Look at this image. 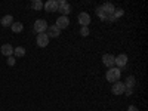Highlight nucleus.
<instances>
[{
    "label": "nucleus",
    "instance_id": "f257e3e1",
    "mask_svg": "<svg viewBox=\"0 0 148 111\" xmlns=\"http://www.w3.org/2000/svg\"><path fill=\"white\" fill-rule=\"evenodd\" d=\"M114 10H116V8L111 3H104L101 8L96 9V14L104 21H114Z\"/></svg>",
    "mask_w": 148,
    "mask_h": 111
},
{
    "label": "nucleus",
    "instance_id": "f03ea898",
    "mask_svg": "<svg viewBox=\"0 0 148 111\" xmlns=\"http://www.w3.org/2000/svg\"><path fill=\"white\" fill-rule=\"evenodd\" d=\"M120 76H121V70L120 68H114V67H111V68H108V71H107V74H105V79L108 80V82H111V83H116V82H119L120 80Z\"/></svg>",
    "mask_w": 148,
    "mask_h": 111
},
{
    "label": "nucleus",
    "instance_id": "7ed1b4c3",
    "mask_svg": "<svg viewBox=\"0 0 148 111\" xmlns=\"http://www.w3.org/2000/svg\"><path fill=\"white\" fill-rule=\"evenodd\" d=\"M56 5H58V12H61L62 16H67L70 12H71V6L65 2V0H58Z\"/></svg>",
    "mask_w": 148,
    "mask_h": 111
},
{
    "label": "nucleus",
    "instance_id": "20e7f679",
    "mask_svg": "<svg viewBox=\"0 0 148 111\" xmlns=\"http://www.w3.org/2000/svg\"><path fill=\"white\" fill-rule=\"evenodd\" d=\"M47 30V22L45 21V19H37L36 22H34V31L37 33V34H42V33H45Z\"/></svg>",
    "mask_w": 148,
    "mask_h": 111
},
{
    "label": "nucleus",
    "instance_id": "39448f33",
    "mask_svg": "<svg viewBox=\"0 0 148 111\" xmlns=\"http://www.w3.org/2000/svg\"><path fill=\"white\" fill-rule=\"evenodd\" d=\"M114 65H117V68L126 67V65H127V55L120 53L119 56H116V59H114Z\"/></svg>",
    "mask_w": 148,
    "mask_h": 111
},
{
    "label": "nucleus",
    "instance_id": "423d86ee",
    "mask_svg": "<svg viewBox=\"0 0 148 111\" xmlns=\"http://www.w3.org/2000/svg\"><path fill=\"white\" fill-rule=\"evenodd\" d=\"M125 83H121L120 80L119 82H116V83H113V88H111V92H113L114 95H123L125 93Z\"/></svg>",
    "mask_w": 148,
    "mask_h": 111
},
{
    "label": "nucleus",
    "instance_id": "0eeeda50",
    "mask_svg": "<svg viewBox=\"0 0 148 111\" xmlns=\"http://www.w3.org/2000/svg\"><path fill=\"white\" fill-rule=\"evenodd\" d=\"M77 21H79V24H82V27H88L90 24V15L88 12H82L77 18Z\"/></svg>",
    "mask_w": 148,
    "mask_h": 111
},
{
    "label": "nucleus",
    "instance_id": "6e6552de",
    "mask_svg": "<svg viewBox=\"0 0 148 111\" xmlns=\"http://www.w3.org/2000/svg\"><path fill=\"white\" fill-rule=\"evenodd\" d=\"M55 25H56L59 30L67 28V27L70 25V19H68V16H62V15H61V16L56 19V24H55Z\"/></svg>",
    "mask_w": 148,
    "mask_h": 111
},
{
    "label": "nucleus",
    "instance_id": "1a4fd4ad",
    "mask_svg": "<svg viewBox=\"0 0 148 111\" xmlns=\"http://www.w3.org/2000/svg\"><path fill=\"white\" fill-rule=\"evenodd\" d=\"M36 43H37V46H39V47H46L49 45V37L46 36V33H42V34L37 36Z\"/></svg>",
    "mask_w": 148,
    "mask_h": 111
},
{
    "label": "nucleus",
    "instance_id": "9d476101",
    "mask_svg": "<svg viewBox=\"0 0 148 111\" xmlns=\"http://www.w3.org/2000/svg\"><path fill=\"white\" fill-rule=\"evenodd\" d=\"M0 52H2V55H5V56H12L14 55V46H12L10 43H5L2 47H0Z\"/></svg>",
    "mask_w": 148,
    "mask_h": 111
},
{
    "label": "nucleus",
    "instance_id": "9b49d317",
    "mask_svg": "<svg viewBox=\"0 0 148 111\" xmlns=\"http://www.w3.org/2000/svg\"><path fill=\"white\" fill-rule=\"evenodd\" d=\"M114 59H116V56H113L111 53H105L102 56V62H104L105 67L111 68V67H114Z\"/></svg>",
    "mask_w": 148,
    "mask_h": 111
},
{
    "label": "nucleus",
    "instance_id": "f8f14e48",
    "mask_svg": "<svg viewBox=\"0 0 148 111\" xmlns=\"http://www.w3.org/2000/svg\"><path fill=\"white\" fill-rule=\"evenodd\" d=\"M43 8L46 9V12H56L58 10L56 0H47V2L43 5Z\"/></svg>",
    "mask_w": 148,
    "mask_h": 111
},
{
    "label": "nucleus",
    "instance_id": "ddd939ff",
    "mask_svg": "<svg viewBox=\"0 0 148 111\" xmlns=\"http://www.w3.org/2000/svg\"><path fill=\"white\" fill-rule=\"evenodd\" d=\"M47 33H46V36L51 39V37H58L59 34H61V30L56 27V25H51V27H47V30H46Z\"/></svg>",
    "mask_w": 148,
    "mask_h": 111
},
{
    "label": "nucleus",
    "instance_id": "4468645a",
    "mask_svg": "<svg viewBox=\"0 0 148 111\" xmlns=\"http://www.w3.org/2000/svg\"><path fill=\"white\" fill-rule=\"evenodd\" d=\"M0 24H2L3 27H10L12 24H14V16L12 15H5L2 18V21H0Z\"/></svg>",
    "mask_w": 148,
    "mask_h": 111
},
{
    "label": "nucleus",
    "instance_id": "2eb2a0df",
    "mask_svg": "<svg viewBox=\"0 0 148 111\" xmlns=\"http://www.w3.org/2000/svg\"><path fill=\"white\" fill-rule=\"evenodd\" d=\"M135 77L133 76H129L127 79H126V82H125V88L126 89H133V86H135Z\"/></svg>",
    "mask_w": 148,
    "mask_h": 111
},
{
    "label": "nucleus",
    "instance_id": "dca6fc26",
    "mask_svg": "<svg viewBox=\"0 0 148 111\" xmlns=\"http://www.w3.org/2000/svg\"><path fill=\"white\" fill-rule=\"evenodd\" d=\"M14 55H15V58L16 56H24L25 55V47H22V46L14 47Z\"/></svg>",
    "mask_w": 148,
    "mask_h": 111
},
{
    "label": "nucleus",
    "instance_id": "f3484780",
    "mask_svg": "<svg viewBox=\"0 0 148 111\" xmlns=\"http://www.w3.org/2000/svg\"><path fill=\"white\" fill-rule=\"evenodd\" d=\"M10 28H12V31H14V33H21L24 30V25H22L21 22H14L10 25Z\"/></svg>",
    "mask_w": 148,
    "mask_h": 111
},
{
    "label": "nucleus",
    "instance_id": "a211bd4d",
    "mask_svg": "<svg viewBox=\"0 0 148 111\" xmlns=\"http://www.w3.org/2000/svg\"><path fill=\"white\" fill-rule=\"evenodd\" d=\"M31 8L36 9V10H42L43 9V2H42V0H33V2H31Z\"/></svg>",
    "mask_w": 148,
    "mask_h": 111
},
{
    "label": "nucleus",
    "instance_id": "6ab92c4d",
    "mask_svg": "<svg viewBox=\"0 0 148 111\" xmlns=\"http://www.w3.org/2000/svg\"><path fill=\"white\" fill-rule=\"evenodd\" d=\"M6 62H8V65H9V67H14V65H15V62H16V58H15L14 55H12V56H8Z\"/></svg>",
    "mask_w": 148,
    "mask_h": 111
},
{
    "label": "nucleus",
    "instance_id": "aec40b11",
    "mask_svg": "<svg viewBox=\"0 0 148 111\" xmlns=\"http://www.w3.org/2000/svg\"><path fill=\"white\" fill-rule=\"evenodd\" d=\"M80 34H82L83 37L89 36V27H82V28H80Z\"/></svg>",
    "mask_w": 148,
    "mask_h": 111
},
{
    "label": "nucleus",
    "instance_id": "412c9836",
    "mask_svg": "<svg viewBox=\"0 0 148 111\" xmlns=\"http://www.w3.org/2000/svg\"><path fill=\"white\" fill-rule=\"evenodd\" d=\"M121 15H123V9H116V10H114V19L120 18Z\"/></svg>",
    "mask_w": 148,
    "mask_h": 111
},
{
    "label": "nucleus",
    "instance_id": "4be33fe9",
    "mask_svg": "<svg viewBox=\"0 0 148 111\" xmlns=\"http://www.w3.org/2000/svg\"><path fill=\"white\" fill-rule=\"evenodd\" d=\"M127 111H138V108L135 107V105H130V107L127 108Z\"/></svg>",
    "mask_w": 148,
    "mask_h": 111
},
{
    "label": "nucleus",
    "instance_id": "5701e85b",
    "mask_svg": "<svg viewBox=\"0 0 148 111\" xmlns=\"http://www.w3.org/2000/svg\"><path fill=\"white\" fill-rule=\"evenodd\" d=\"M125 93H126L127 96H130V95H132V89H125Z\"/></svg>",
    "mask_w": 148,
    "mask_h": 111
}]
</instances>
